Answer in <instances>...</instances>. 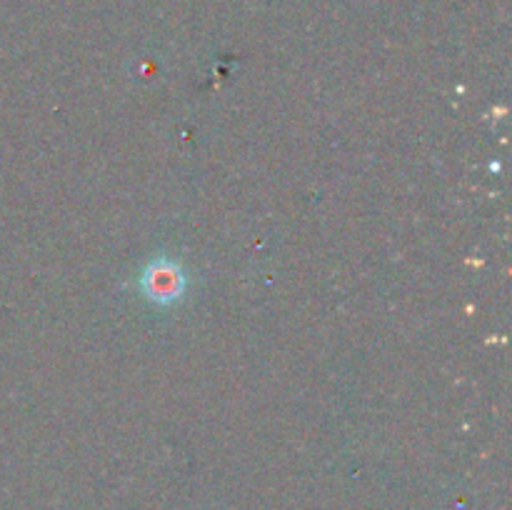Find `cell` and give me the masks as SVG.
I'll return each instance as SVG.
<instances>
[{"label":"cell","mask_w":512,"mask_h":510,"mask_svg":"<svg viewBox=\"0 0 512 510\" xmlns=\"http://www.w3.org/2000/svg\"><path fill=\"white\" fill-rule=\"evenodd\" d=\"M140 288H143V293L148 295L153 303L168 305L173 303V300H178L180 293H183L185 275L183 270L175 263H170V260H155V263H150L148 268H145L143 278H140Z\"/></svg>","instance_id":"obj_1"}]
</instances>
